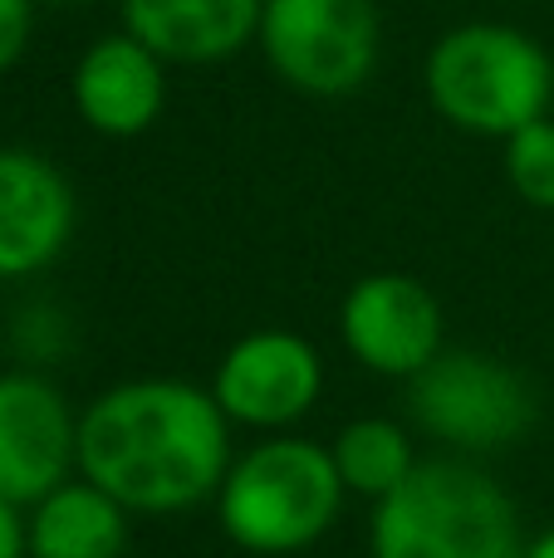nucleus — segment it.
I'll return each mask as SVG.
<instances>
[{"instance_id": "obj_15", "label": "nucleus", "mask_w": 554, "mask_h": 558, "mask_svg": "<svg viewBox=\"0 0 554 558\" xmlns=\"http://www.w3.org/2000/svg\"><path fill=\"white\" fill-rule=\"evenodd\" d=\"M501 167H506V182L520 202L535 211H554V118L545 113L520 133H510Z\"/></svg>"}, {"instance_id": "obj_3", "label": "nucleus", "mask_w": 554, "mask_h": 558, "mask_svg": "<svg viewBox=\"0 0 554 558\" xmlns=\"http://www.w3.org/2000/svg\"><path fill=\"white\" fill-rule=\"evenodd\" d=\"M422 88L451 128L471 137L520 133L550 113L554 59L535 35L506 20H467L437 35L422 64Z\"/></svg>"}, {"instance_id": "obj_13", "label": "nucleus", "mask_w": 554, "mask_h": 558, "mask_svg": "<svg viewBox=\"0 0 554 558\" xmlns=\"http://www.w3.org/2000/svg\"><path fill=\"white\" fill-rule=\"evenodd\" d=\"M25 520L29 558H123L128 549V510L84 475L29 505Z\"/></svg>"}, {"instance_id": "obj_14", "label": "nucleus", "mask_w": 554, "mask_h": 558, "mask_svg": "<svg viewBox=\"0 0 554 558\" xmlns=\"http://www.w3.org/2000/svg\"><path fill=\"white\" fill-rule=\"evenodd\" d=\"M334 471H339L344 490L363 495L378 505L383 495H393L412 471H418V451H412L408 426L388 422V416H363L349 422L329 446Z\"/></svg>"}, {"instance_id": "obj_19", "label": "nucleus", "mask_w": 554, "mask_h": 558, "mask_svg": "<svg viewBox=\"0 0 554 558\" xmlns=\"http://www.w3.org/2000/svg\"><path fill=\"white\" fill-rule=\"evenodd\" d=\"M35 5H88V0H35Z\"/></svg>"}, {"instance_id": "obj_8", "label": "nucleus", "mask_w": 554, "mask_h": 558, "mask_svg": "<svg viewBox=\"0 0 554 558\" xmlns=\"http://www.w3.org/2000/svg\"><path fill=\"white\" fill-rule=\"evenodd\" d=\"M79 471V416L45 373H0V500L39 505Z\"/></svg>"}, {"instance_id": "obj_4", "label": "nucleus", "mask_w": 554, "mask_h": 558, "mask_svg": "<svg viewBox=\"0 0 554 558\" xmlns=\"http://www.w3.org/2000/svg\"><path fill=\"white\" fill-rule=\"evenodd\" d=\"M344 495L329 446L275 432L231 461L216 490V524L236 549L285 558L334 530Z\"/></svg>"}, {"instance_id": "obj_1", "label": "nucleus", "mask_w": 554, "mask_h": 558, "mask_svg": "<svg viewBox=\"0 0 554 558\" xmlns=\"http://www.w3.org/2000/svg\"><path fill=\"white\" fill-rule=\"evenodd\" d=\"M231 416L212 387L137 377L79 412V475L128 514H186L216 500L231 471Z\"/></svg>"}, {"instance_id": "obj_17", "label": "nucleus", "mask_w": 554, "mask_h": 558, "mask_svg": "<svg viewBox=\"0 0 554 558\" xmlns=\"http://www.w3.org/2000/svg\"><path fill=\"white\" fill-rule=\"evenodd\" d=\"M0 558H29V520L10 500H0Z\"/></svg>"}, {"instance_id": "obj_7", "label": "nucleus", "mask_w": 554, "mask_h": 558, "mask_svg": "<svg viewBox=\"0 0 554 558\" xmlns=\"http://www.w3.org/2000/svg\"><path fill=\"white\" fill-rule=\"evenodd\" d=\"M324 392V357L310 338L290 328H255L236 338L216 363L212 397L231 426L251 432H285L304 422Z\"/></svg>"}, {"instance_id": "obj_5", "label": "nucleus", "mask_w": 554, "mask_h": 558, "mask_svg": "<svg viewBox=\"0 0 554 558\" xmlns=\"http://www.w3.org/2000/svg\"><path fill=\"white\" fill-rule=\"evenodd\" d=\"M408 412L418 432L457 456H496L535 426V387L506 357L477 348H442L418 377H408Z\"/></svg>"}, {"instance_id": "obj_9", "label": "nucleus", "mask_w": 554, "mask_h": 558, "mask_svg": "<svg viewBox=\"0 0 554 558\" xmlns=\"http://www.w3.org/2000/svg\"><path fill=\"white\" fill-rule=\"evenodd\" d=\"M339 338L369 373L408 383L442 353V304L412 275H363L339 304Z\"/></svg>"}, {"instance_id": "obj_2", "label": "nucleus", "mask_w": 554, "mask_h": 558, "mask_svg": "<svg viewBox=\"0 0 554 558\" xmlns=\"http://www.w3.org/2000/svg\"><path fill=\"white\" fill-rule=\"evenodd\" d=\"M373 558H520V510L506 485L471 456L418 461V471L373 505Z\"/></svg>"}, {"instance_id": "obj_12", "label": "nucleus", "mask_w": 554, "mask_h": 558, "mask_svg": "<svg viewBox=\"0 0 554 558\" xmlns=\"http://www.w3.org/2000/svg\"><path fill=\"white\" fill-rule=\"evenodd\" d=\"M265 0H118L123 29L162 64H221L255 45Z\"/></svg>"}, {"instance_id": "obj_18", "label": "nucleus", "mask_w": 554, "mask_h": 558, "mask_svg": "<svg viewBox=\"0 0 554 558\" xmlns=\"http://www.w3.org/2000/svg\"><path fill=\"white\" fill-rule=\"evenodd\" d=\"M520 558H554V524H550L545 534H540V539H530V544H526V554H520Z\"/></svg>"}, {"instance_id": "obj_6", "label": "nucleus", "mask_w": 554, "mask_h": 558, "mask_svg": "<svg viewBox=\"0 0 554 558\" xmlns=\"http://www.w3.org/2000/svg\"><path fill=\"white\" fill-rule=\"evenodd\" d=\"M255 49L285 88L344 98L378 69L383 20L373 0H265Z\"/></svg>"}, {"instance_id": "obj_11", "label": "nucleus", "mask_w": 554, "mask_h": 558, "mask_svg": "<svg viewBox=\"0 0 554 558\" xmlns=\"http://www.w3.org/2000/svg\"><path fill=\"white\" fill-rule=\"evenodd\" d=\"M69 98L98 137H143L167 108V64L137 35H98L69 74Z\"/></svg>"}, {"instance_id": "obj_10", "label": "nucleus", "mask_w": 554, "mask_h": 558, "mask_svg": "<svg viewBox=\"0 0 554 558\" xmlns=\"http://www.w3.org/2000/svg\"><path fill=\"white\" fill-rule=\"evenodd\" d=\"M79 196L69 177L29 147H0V279H29L74 241Z\"/></svg>"}, {"instance_id": "obj_16", "label": "nucleus", "mask_w": 554, "mask_h": 558, "mask_svg": "<svg viewBox=\"0 0 554 558\" xmlns=\"http://www.w3.org/2000/svg\"><path fill=\"white\" fill-rule=\"evenodd\" d=\"M35 0H0V74L25 59L29 35H35Z\"/></svg>"}]
</instances>
